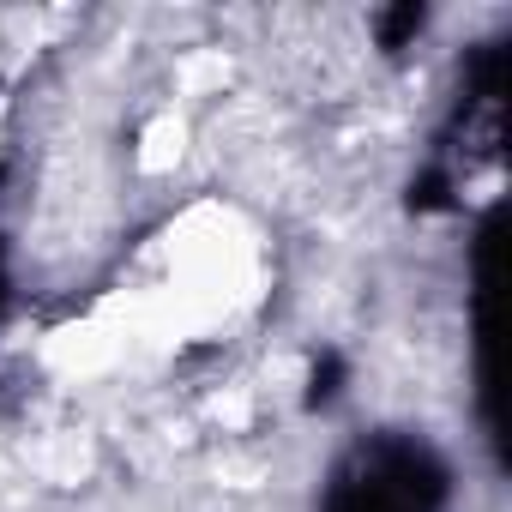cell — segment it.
<instances>
[{"instance_id":"4","label":"cell","mask_w":512,"mask_h":512,"mask_svg":"<svg viewBox=\"0 0 512 512\" xmlns=\"http://www.w3.org/2000/svg\"><path fill=\"white\" fill-rule=\"evenodd\" d=\"M211 416H217L223 428H241V422H247V392H229V398H217V404H211Z\"/></svg>"},{"instance_id":"3","label":"cell","mask_w":512,"mask_h":512,"mask_svg":"<svg viewBox=\"0 0 512 512\" xmlns=\"http://www.w3.org/2000/svg\"><path fill=\"white\" fill-rule=\"evenodd\" d=\"M223 79H229V55H223V49L193 55V61L181 67V91H187V97H205V91H217Z\"/></svg>"},{"instance_id":"2","label":"cell","mask_w":512,"mask_h":512,"mask_svg":"<svg viewBox=\"0 0 512 512\" xmlns=\"http://www.w3.org/2000/svg\"><path fill=\"white\" fill-rule=\"evenodd\" d=\"M181 151H187V121L181 115H157L151 127H145V139H139V169H175L181 163Z\"/></svg>"},{"instance_id":"1","label":"cell","mask_w":512,"mask_h":512,"mask_svg":"<svg viewBox=\"0 0 512 512\" xmlns=\"http://www.w3.org/2000/svg\"><path fill=\"white\" fill-rule=\"evenodd\" d=\"M49 356H55L61 368L91 374V368H103V362L115 356V338H109L103 326H73V332H61V344H49Z\"/></svg>"}]
</instances>
